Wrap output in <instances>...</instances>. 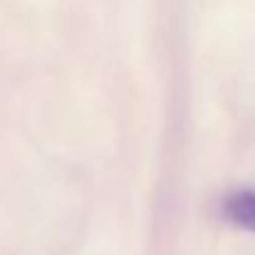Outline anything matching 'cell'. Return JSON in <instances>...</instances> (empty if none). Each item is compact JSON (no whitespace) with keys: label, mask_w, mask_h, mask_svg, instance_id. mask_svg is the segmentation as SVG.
<instances>
[{"label":"cell","mask_w":255,"mask_h":255,"mask_svg":"<svg viewBox=\"0 0 255 255\" xmlns=\"http://www.w3.org/2000/svg\"><path fill=\"white\" fill-rule=\"evenodd\" d=\"M222 213L231 224L255 233V190H235L224 199Z\"/></svg>","instance_id":"6da1fadb"}]
</instances>
